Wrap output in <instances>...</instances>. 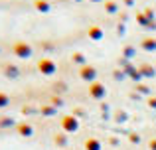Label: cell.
<instances>
[{
    "mask_svg": "<svg viewBox=\"0 0 156 150\" xmlns=\"http://www.w3.org/2000/svg\"><path fill=\"white\" fill-rule=\"evenodd\" d=\"M12 50H14V55H18L20 59H28L32 55V51H34L28 42H16Z\"/></svg>",
    "mask_w": 156,
    "mask_h": 150,
    "instance_id": "1",
    "label": "cell"
},
{
    "mask_svg": "<svg viewBox=\"0 0 156 150\" xmlns=\"http://www.w3.org/2000/svg\"><path fill=\"white\" fill-rule=\"evenodd\" d=\"M38 69H40V73H44V75H53V73H55V69H57V65H55L53 59L44 58V59H40V61H38Z\"/></svg>",
    "mask_w": 156,
    "mask_h": 150,
    "instance_id": "2",
    "label": "cell"
},
{
    "mask_svg": "<svg viewBox=\"0 0 156 150\" xmlns=\"http://www.w3.org/2000/svg\"><path fill=\"white\" fill-rule=\"evenodd\" d=\"M61 128H63L65 132H75L77 128H79V120H77L75 115H65L63 119H61Z\"/></svg>",
    "mask_w": 156,
    "mask_h": 150,
    "instance_id": "3",
    "label": "cell"
},
{
    "mask_svg": "<svg viewBox=\"0 0 156 150\" xmlns=\"http://www.w3.org/2000/svg\"><path fill=\"white\" fill-rule=\"evenodd\" d=\"M79 77L83 81H87V83H93V81H97V69L93 65H81Z\"/></svg>",
    "mask_w": 156,
    "mask_h": 150,
    "instance_id": "4",
    "label": "cell"
},
{
    "mask_svg": "<svg viewBox=\"0 0 156 150\" xmlns=\"http://www.w3.org/2000/svg\"><path fill=\"white\" fill-rule=\"evenodd\" d=\"M89 95L93 97V99H103L107 95V89L103 83H99V81H93V83H89Z\"/></svg>",
    "mask_w": 156,
    "mask_h": 150,
    "instance_id": "5",
    "label": "cell"
},
{
    "mask_svg": "<svg viewBox=\"0 0 156 150\" xmlns=\"http://www.w3.org/2000/svg\"><path fill=\"white\" fill-rule=\"evenodd\" d=\"M16 131H18L20 136H32L34 134V127H32L30 123H20L18 127H16Z\"/></svg>",
    "mask_w": 156,
    "mask_h": 150,
    "instance_id": "6",
    "label": "cell"
},
{
    "mask_svg": "<svg viewBox=\"0 0 156 150\" xmlns=\"http://www.w3.org/2000/svg\"><path fill=\"white\" fill-rule=\"evenodd\" d=\"M87 36L91 40H95V42H99V40H103V28L101 26H91L87 30Z\"/></svg>",
    "mask_w": 156,
    "mask_h": 150,
    "instance_id": "7",
    "label": "cell"
},
{
    "mask_svg": "<svg viewBox=\"0 0 156 150\" xmlns=\"http://www.w3.org/2000/svg\"><path fill=\"white\" fill-rule=\"evenodd\" d=\"M34 8L38 12H42V14H48V12L51 10V4L48 2V0H34Z\"/></svg>",
    "mask_w": 156,
    "mask_h": 150,
    "instance_id": "8",
    "label": "cell"
},
{
    "mask_svg": "<svg viewBox=\"0 0 156 150\" xmlns=\"http://www.w3.org/2000/svg\"><path fill=\"white\" fill-rule=\"evenodd\" d=\"M105 12L107 14H117L119 12V4L115 0H105Z\"/></svg>",
    "mask_w": 156,
    "mask_h": 150,
    "instance_id": "9",
    "label": "cell"
},
{
    "mask_svg": "<svg viewBox=\"0 0 156 150\" xmlns=\"http://www.w3.org/2000/svg\"><path fill=\"white\" fill-rule=\"evenodd\" d=\"M85 150H101V142L97 138H87L85 140Z\"/></svg>",
    "mask_w": 156,
    "mask_h": 150,
    "instance_id": "10",
    "label": "cell"
},
{
    "mask_svg": "<svg viewBox=\"0 0 156 150\" xmlns=\"http://www.w3.org/2000/svg\"><path fill=\"white\" fill-rule=\"evenodd\" d=\"M142 47H144L146 51H154L156 50V40L154 38H144L142 40Z\"/></svg>",
    "mask_w": 156,
    "mask_h": 150,
    "instance_id": "11",
    "label": "cell"
},
{
    "mask_svg": "<svg viewBox=\"0 0 156 150\" xmlns=\"http://www.w3.org/2000/svg\"><path fill=\"white\" fill-rule=\"evenodd\" d=\"M138 71H140V75H144V77H154V67L148 65V63H146V65H142Z\"/></svg>",
    "mask_w": 156,
    "mask_h": 150,
    "instance_id": "12",
    "label": "cell"
},
{
    "mask_svg": "<svg viewBox=\"0 0 156 150\" xmlns=\"http://www.w3.org/2000/svg\"><path fill=\"white\" fill-rule=\"evenodd\" d=\"M4 73H6V77H18V67H14V65H6L4 67Z\"/></svg>",
    "mask_w": 156,
    "mask_h": 150,
    "instance_id": "13",
    "label": "cell"
},
{
    "mask_svg": "<svg viewBox=\"0 0 156 150\" xmlns=\"http://www.w3.org/2000/svg\"><path fill=\"white\" fill-rule=\"evenodd\" d=\"M73 61H75V63H81V65H85V55L79 54V51H75V54H73Z\"/></svg>",
    "mask_w": 156,
    "mask_h": 150,
    "instance_id": "14",
    "label": "cell"
},
{
    "mask_svg": "<svg viewBox=\"0 0 156 150\" xmlns=\"http://www.w3.org/2000/svg\"><path fill=\"white\" fill-rule=\"evenodd\" d=\"M55 144L57 146H65V144H67V136L65 134H57L55 136Z\"/></svg>",
    "mask_w": 156,
    "mask_h": 150,
    "instance_id": "15",
    "label": "cell"
},
{
    "mask_svg": "<svg viewBox=\"0 0 156 150\" xmlns=\"http://www.w3.org/2000/svg\"><path fill=\"white\" fill-rule=\"evenodd\" d=\"M8 103H10L8 95H6V93H0V109H2V107H8Z\"/></svg>",
    "mask_w": 156,
    "mask_h": 150,
    "instance_id": "16",
    "label": "cell"
},
{
    "mask_svg": "<svg viewBox=\"0 0 156 150\" xmlns=\"http://www.w3.org/2000/svg\"><path fill=\"white\" fill-rule=\"evenodd\" d=\"M42 113H44V115H53V113H55V107H50V105H44V107H42Z\"/></svg>",
    "mask_w": 156,
    "mask_h": 150,
    "instance_id": "17",
    "label": "cell"
},
{
    "mask_svg": "<svg viewBox=\"0 0 156 150\" xmlns=\"http://www.w3.org/2000/svg\"><path fill=\"white\" fill-rule=\"evenodd\" d=\"M8 124H12V119H8V117L0 119V127H8Z\"/></svg>",
    "mask_w": 156,
    "mask_h": 150,
    "instance_id": "18",
    "label": "cell"
},
{
    "mask_svg": "<svg viewBox=\"0 0 156 150\" xmlns=\"http://www.w3.org/2000/svg\"><path fill=\"white\" fill-rule=\"evenodd\" d=\"M134 54V50H133V47H129V46H126L125 47V55H133Z\"/></svg>",
    "mask_w": 156,
    "mask_h": 150,
    "instance_id": "19",
    "label": "cell"
},
{
    "mask_svg": "<svg viewBox=\"0 0 156 150\" xmlns=\"http://www.w3.org/2000/svg\"><path fill=\"white\" fill-rule=\"evenodd\" d=\"M130 140H133V142H138V134H136V132H133V134H130Z\"/></svg>",
    "mask_w": 156,
    "mask_h": 150,
    "instance_id": "20",
    "label": "cell"
},
{
    "mask_svg": "<svg viewBox=\"0 0 156 150\" xmlns=\"http://www.w3.org/2000/svg\"><path fill=\"white\" fill-rule=\"evenodd\" d=\"M122 2H125L126 6H134V0H122Z\"/></svg>",
    "mask_w": 156,
    "mask_h": 150,
    "instance_id": "21",
    "label": "cell"
},
{
    "mask_svg": "<svg viewBox=\"0 0 156 150\" xmlns=\"http://www.w3.org/2000/svg\"><path fill=\"white\" fill-rule=\"evenodd\" d=\"M148 105H150L152 109H156V99H150V101H148Z\"/></svg>",
    "mask_w": 156,
    "mask_h": 150,
    "instance_id": "22",
    "label": "cell"
},
{
    "mask_svg": "<svg viewBox=\"0 0 156 150\" xmlns=\"http://www.w3.org/2000/svg\"><path fill=\"white\" fill-rule=\"evenodd\" d=\"M150 150H156V140H150Z\"/></svg>",
    "mask_w": 156,
    "mask_h": 150,
    "instance_id": "23",
    "label": "cell"
},
{
    "mask_svg": "<svg viewBox=\"0 0 156 150\" xmlns=\"http://www.w3.org/2000/svg\"><path fill=\"white\" fill-rule=\"evenodd\" d=\"M89 2H101V0H89Z\"/></svg>",
    "mask_w": 156,
    "mask_h": 150,
    "instance_id": "24",
    "label": "cell"
}]
</instances>
